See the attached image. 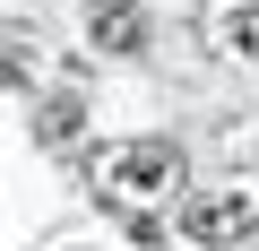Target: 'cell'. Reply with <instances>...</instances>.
Instances as JSON below:
<instances>
[{
	"label": "cell",
	"mask_w": 259,
	"mask_h": 251,
	"mask_svg": "<svg viewBox=\"0 0 259 251\" xmlns=\"http://www.w3.org/2000/svg\"><path fill=\"white\" fill-rule=\"evenodd\" d=\"M173 139H130V148H104L95 156V199L112 208V199H147V191H164L173 182Z\"/></svg>",
	"instance_id": "6da1fadb"
},
{
	"label": "cell",
	"mask_w": 259,
	"mask_h": 251,
	"mask_svg": "<svg viewBox=\"0 0 259 251\" xmlns=\"http://www.w3.org/2000/svg\"><path fill=\"white\" fill-rule=\"evenodd\" d=\"M182 234H190V242H242V234H250V199H242V191H207V199L182 208Z\"/></svg>",
	"instance_id": "7a4b0ae2"
},
{
	"label": "cell",
	"mask_w": 259,
	"mask_h": 251,
	"mask_svg": "<svg viewBox=\"0 0 259 251\" xmlns=\"http://www.w3.org/2000/svg\"><path fill=\"white\" fill-rule=\"evenodd\" d=\"M87 26H95V44H104V52H139V35H147L139 0H95V9H87Z\"/></svg>",
	"instance_id": "3957f363"
},
{
	"label": "cell",
	"mask_w": 259,
	"mask_h": 251,
	"mask_svg": "<svg viewBox=\"0 0 259 251\" xmlns=\"http://www.w3.org/2000/svg\"><path fill=\"white\" fill-rule=\"evenodd\" d=\"M35 130H44L52 148H61V139H78V95H52V104H44V121H35Z\"/></svg>",
	"instance_id": "277c9868"
},
{
	"label": "cell",
	"mask_w": 259,
	"mask_h": 251,
	"mask_svg": "<svg viewBox=\"0 0 259 251\" xmlns=\"http://www.w3.org/2000/svg\"><path fill=\"white\" fill-rule=\"evenodd\" d=\"M225 44L233 52H259V0H242V9L225 18Z\"/></svg>",
	"instance_id": "5b68a950"
}]
</instances>
